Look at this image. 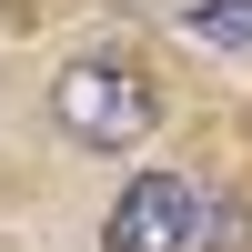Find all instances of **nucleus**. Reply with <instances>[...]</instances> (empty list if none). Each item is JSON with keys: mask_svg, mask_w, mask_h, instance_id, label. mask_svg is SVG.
Returning a JSON list of instances; mask_svg holds the SVG:
<instances>
[{"mask_svg": "<svg viewBox=\"0 0 252 252\" xmlns=\"http://www.w3.org/2000/svg\"><path fill=\"white\" fill-rule=\"evenodd\" d=\"M242 242V212H222V202H202V232H192V252H232Z\"/></svg>", "mask_w": 252, "mask_h": 252, "instance_id": "20e7f679", "label": "nucleus"}, {"mask_svg": "<svg viewBox=\"0 0 252 252\" xmlns=\"http://www.w3.org/2000/svg\"><path fill=\"white\" fill-rule=\"evenodd\" d=\"M51 121L71 141H91V152H141L152 121H161V91L131 61H71V71L51 81Z\"/></svg>", "mask_w": 252, "mask_h": 252, "instance_id": "f257e3e1", "label": "nucleus"}, {"mask_svg": "<svg viewBox=\"0 0 252 252\" xmlns=\"http://www.w3.org/2000/svg\"><path fill=\"white\" fill-rule=\"evenodd\" d=\"M192 232H202V182L192 172H141L101 222V252H192Z\"/></svg>", "mask_w": 252, "mask_h": 252, "instance_id": "f03ea898", "label": "nucleus"}, {"mask_svg": "<svg viewBox=\"0 0 252 252\" xmlns=\"http://www.w3.org/2000/svg\"><path fill=\"white\" fill-rule=\"evenodd\" d=\"M192 31H202V40H222V51H252V0H202Z\"/></svg>", "mask_w": 252, "mask_h": 252, "instance_id": "7ed1b4c3", "label": "nucleus"}]
</instances>
